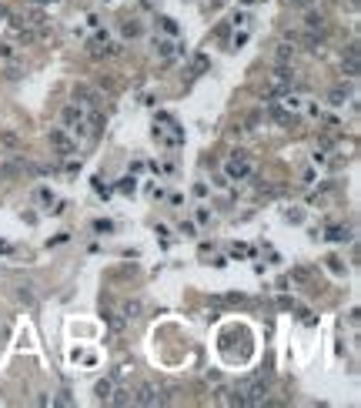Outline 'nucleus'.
Returning a JSON list of instances; mask_svg holds the SVG:
<instances>
[{"instance_id":"1","label":"nucleus","mask_w":361,"mask_h":408,"mask_svg":"<svg viewBox=\"0 0 361 408\" xmlns=\"http://www.w3.org/2000/svg\"><path fill=\"white\" fill-rule=\"evenodd\" d=\"M254 174V168H251V161L244 151H231V158H227L224 164V177L227 181H248V177Z\"/></svg>"},{"instance_id":"2","label":"nucleus","mask_w":361,"mask_h":408,"mask_svg":"<svg viewBox=\"0 0 361 408\" xmlns=\"http://www.w3.org/2000/svg\"><path fill=\"white\" fill-rule=\"evenodd\" d=\"M241 395H244V405H261V401H268V385L261 382V378L244 382L241 385Z\"/></svg>"},{"instance_id":"3","label":"nucleus","mask_w":361,"mask_h":408,"mask_svg":"<svg viewBox=\"0 0 361 408\" xmlns=\"http://www.w3.org/2000/svg\"><path fill=\"white\" fill-rule=\"evenodd\" d=\"M294 84V71L288 64H278V71L271 74V90H291Z\"/></svg>"},{"instance_id":"4","label":"nucleus","mask_w":361,"mask_h":408,"mask_svg":"<svg viewBox=\"0 0 361 408\" xmlns=\"http://www.w3.org/2000/svg\"><path fill=\"white\" fill-rule=\"evenodd\" d=\"M50 144L57 147V154H74V151H77V144L67 137L64 128H54V131H50Z\"/></svg>"},{"instance_id":"5","label":"nucleus","mask_w":361,"mask_h":408,"mask_svg":"<svg viewBox=\"0 0 361 408\" xmlns=\"http://www.w3.org/2000/svg\"><path fill=\"white\" fill-rule=\"evenodd\" d=\"M134 405H164V398H160V392L154 385H141L134 392Z\"/></svg>"},{"instance_id":"6","label":"nucleus","mask_w":361,"mask_h":408,"mask_svg":"<svg viewBox=\"0 0 361 408\" xmlns=\"http://www.w3.org/2000/svg\"><path fill=\"white\" fill-rule=\"evenodd\" d=\"M151 47H154V54H157L160 60H168V64H171V57H174V40H168V37H154V40H151Z\"/></svg>"},{"instance_id":"7","label":"nucleus","mask_w":361,"mask_h":408,"mask_svg":"<svg viewBox=\"0 0 361 408\" xmlns=\"http://www.w3.org/2000/svg\"><path fill=\"white\" fill-rule=\"evenodd\" d=\"M305 30H311V34H328V24H324V17L321 14H305Z\"/></svg>"},{"instance_id":"8","label":"nucleus","mask_w":361,"mask_h":408,"mask_svg":"<svg viewBox=\"0 0 361 408\" xmlns=\"http://www.w3.org/2000/svg\"><path fill=\"white\" fill-rule=\"evenodd\" d=\"M324 238H328L331 244H341V241H351V231H348L345 224H331V228H328V234H324Z\"/></svg>"},{"instance_id":"9","label":"nucleus","mask_w":361,"mask_h":408,"mask_svg":"<svg viewBox=\"0 0 361 408\" xmlns=\"http://www.w3.org/2000/svg\"><path fill=\"white\" fill-rule=\"evenodd\" d=\"M80 117H84V107H77V104H67L64 111H60V120H64V128H71V124H77Z\"/></svg>"},{"instance_id":"10","label":"nucleus","mask_w":361,"mask_h":408,"mask_svg":"<svg viewBox=\"0 0 361 408\" xmlns=\"http://www.w3.org/2000/svg\"><path fill=\"white\" fill-rule=\"evenodd\" d=\"M274 60H278V64H291V60H294V44H288V40H284V44H278V50H274Z\"/></svg>"},{"instance_id":"11","label":"nucleus","mask_w":361,"mask_h":408,"mask_svg":"<svg viewBox=\"0 0 361 408\" xmlns=\"http://www.w3.org/2000/svg\"><path fill=\"white\" fill-rule=\"evenodd\" d=\"M111 392H114L111 378H101V382L94 385V395H97V401H111Z\"/></svg>"},{"instance_id":"12","label":"nucleus","mask_w":361,"mask_h":408,"mask_svg":"<svg viewBox=\"0 0 361 408\" xmlns=\"http://www.w3.org/2000/svg\"><path fill=\"white\" fill-rule=\"evenodd\" d=\"M281 107H284L288 114H298V111H301L305 104H301V97H298V94H291V90H288V94L281 97Z\"/></svg>"},{"instance_id":"13","label":"nucleus","mask_w":361,"mask_h":408,"mask_svg":"<svg viewBox=\"0 0 361 408\" xmlns=\"http://www.w3.org/2000/svg\"><path fill=\"white\" fill-rule=\"evenodd\" d=\"M111 401H114V405H134V392L117 388V392H111Z\"/></svg>"},{"instance_id":"14","label":"nucleus","mask_w":361,"mask_h":408,"mask_svg":"<svg viewBox=\"0 0 361 408\" xmlns=\"http://www.w3.org/2000/svg\"><path fill=\"white\" fill-rule=\"evenodd\" d=\"M324 268H328L335 278H345V264L338 261V258H324Z\"/></svg>"},{"instance_id":"15","label":"nucleus","mask_w":361,"mask_h":408,"mask_svg":"<svg viewBox=\"0 0 361 408\" xmlns=\"http://www.w3.org/2000/svg\"><path fill=\"white\" fill-rule=\"evenodd\" d=\"M345 101H348V90H331V94H328L331 107H345Z\"/></svg>"},{"instance_id":"16","label":"nucleus","mask_w":361,"mask_h":408,"mask_svg":"<svg viewBox=\"0 0 361 408\" xmlns=\"http://www.w3.org/2000/svg\"><path fill=\"white\" fill-rule=\"evenodd\" d=\"M234 30H238V27H234ZM244 44H248V30L241 27V30H238V34H234V37H231V47H234V50H241V47H244Z\"/></svg>"},{"instance_id":"17","label":"nucleus","mask_w":361,"mask_h":408,"mask_svg":"<svg viewBox=\"0 0 361 408\" xmlns=\"http://www.w3.org/2000/svg\"><path fill=\"white\" fill-rule=\"evenodd\" d=\"M341 71H345L348 77H358V71H361V67H358V57H348L345 64H341Z\"/></svg>"},{"instance_id":"18","label":"nucleus","mask_w":361,"mask_h":408,"mask_svg":"<svg viewBox=\"0 0 361 408\" xmlns=\"http://www.w3.org/2000/svg\"><path fill=\"white\" fill-rule=\"evenodd\" d=\"M34 198H37L40 204H54V191H50V187H37V191H34Z\"/></svg>"},{"instance_id":"19","label":"nucleus","mask_w":361,"mask_h":408,"mask_svg":"<svg viewBox=\"0 0 361 408\" xmlns=\"http://www.w3.org/2000/svg\"><path fill=\"white\" fill-rule=\"evenodd\" d=\"M177 231L184 234V238H194V234H198V224H194V221H181V224H177Z\"/></svg>"},{"instance_id":"20","label":"nucleus","mask_w":361,"mask_h":408,"mask_svg":"<svg viewBox=\"0 0 361 408\" xmlns=\"http://www.w3.org/2000/svg\"><path fill=\"white\" fill-rule=\"evenodd\" d=\"M208 67H211V60H208L204 54H198V57H194V74H204Z\"/></svg>"},{"instance_id":"21","label":"nucleus","mask_w":361,"mask_h":408,"mask_svg":"<svg viewBox=\"0 0 361 408\" xmlns=\"http://www.w3.org/2000/svg\"><path fill=\"white\" fill-rule=\"evenodd\" d=\"M120 191H124V194H134L137 191V181H134V177H120Z\"/></svg>"},{"instance_id":"22","label":"nucleus","mask_w":361,"mask_h":408,"mask_svg":"<svg viewBox=\"0 0 361 408\" xmlns=\"http://www.w3.org/2000/svg\"><path fill=\"white\" fill-rule=\"evenodd\" d=\"M120 30H124V37H141V24H134V20H127Z\"/></svg>"},{"instance_id":"23","label":"nucleus","mask_w":361,"mask_h":408,"mask_svg":"<svg viewBox=\"0 0 361 408\" xmlns=\"http://www.w3.org/2000/svg\"><path fill=\"white\" fill-rule=\"evenodd\" d=\"M160 27H164V34H171V37H177V24L171 20V17H160Z\"/></svg>"},{"instance_id":"24","label":"nucleus","mask_w":361,"mask_h":408,"mask_svg":"<svg viewBox=\"0 0 361 408\" xmlns=\"http://www.w3.org/2000/svg\"><path fill=\"white\" fill-rule=\"evenodd\" d=\"M248 20H251V17L244 14V10H238V14L231 17V27H248Z\"/></svg>"},{"instance_id":"25","label":"nucleus","mask_w":361,"mask_h":408,"mask_svg":"<svg viewBox=\"0 0 361 408\" xmlns=\"http://www.w3.org/2000/svg\"><path fill=\"white\" fill-rule=\"evenodd\" d=\"M64 158H67L64 161V171H67V174H77V171H80V161H74L71 154H64Z\"/></svg>"},{"instance_id":"26","label":"nucleus","mask_w":361,"mask_h":408,"mask_svg":"<svg viewBox=\"0 0 361 408\" xmlns=\"http://www.w3.org/2000/svg\"><path fill=\"white\" fill-rule=\"evenodd\" d=\"M124 315H127V318H137V315H141V301H127L124 304Z\"/></svg>"},{"instance_id":"27","label":"nucleus","mask_w":361,"mask_h":408,"mask_svg":"<svg viewBox=\"0 0 361 408\" xmlns=\"http://www.w3.org/2000/svg\"><path fill=\"white\" fill-rule=\"evenodd\" d=\"M14 57H17V50L10 44H0V60H14Z\"/></svg>"},{"instance_id":"28","label":"nucleus","mask_w":361,"mask_h":408,"mask_svg":"<svg viewBox=\"0 0 361 408\" xmlns=\"http://www.w3.org/2000/svg\"><path fill=\"white\" fill-rule=\"evenodd\" d=\"M0 141H4L7 147H17V134H14V131H0Z\"/></svg>"},{"instance_id":"29","label":"nucleus","mask_w":361,"mask_h":408,"mask_svg":"<svg viewBox=\"0 0 361 408\" xmlns=\"http://www.w3.org/2000/svg\"><path fill=\"white\" fill-rule=\"evenodd\" d=\"M311 161H314V168H324V164H328V154H324V151H314Z\"/></svg>"},{"instance_id":"30","label":"nucleus","mask_w":361,"mask_h":408,"mask_svg":"<svg viewBox=\"0 0 361 408\" xmlns=\"http://www.w3.org/2000/svg\"><path fill=\"white\" fill-rule=\"evenodd\" d=\"M94 231H114V221H104V217H101V221H94Z\"/></svg>"},{"instance_id":"31","label":"nucleus","mask_w":361,"mask_h":408,"mask_svg":"<svg viewBox=\"0 0 361 408\" xmlns=\"http://www.w3.org/2000/svg\"><path fill=\"white\" fill-rule=\"evenodd\" d=\"M231 255H234V258H248V255H251V248H248V244H234V248H231Z\"/></svg>"},{"instance_id":"32","label":"nucleus","mask_w":361,"mask_h":408,"mask_svg":"<svg viewBox=\"0 0 361 408\" xmlns=\"http://www.w3.org/2000/svg\"><path fill=\"white\" fill-rule=\"evenodd\" d=\"M198 224H211V211L208 208H198Z\"/></svg>"},{"instance_id":"33","label":"nucleus","mask_w":361,"mask_h":408,"mask_svg":"<svg viewBox=\"0 0 361 408\" xmlns=\"http://www.w3.org/2000/svg\"><path fill=\"white\" fill-rule=\"evenodd\" d=\"M94 191H97V194H111V187H107L101 177H94Z\"/></svg>"},{"instance_id":"34","label":"nucleus","mask_w":361,"mask_h":408,"mask_svg":"<svg viewBox=\"0 0 361 408\" xmlns=\"http://www.w3.org/2000/svg\"><path fill=\"white\" fill-rule=\"evenodd\" d=\"M20 301H24V304H34V295H30V288H20Z\"/></svg>"},{"instance_id":"35","label":"nucleus","mask_w":361,"mask_h":408,"mask_svg":"<svg viewBox=\"0 0 361 408\" xmlns=\"http://www.w3.org/2000/svg\"><path fill=\"white\" fill-rule=\"evenodd\" d=\"M227 34H231V24H221V27H217V37H221V40H227Z\"/></svg>"},{"instance_id":"36","label":"nucleus","mask_w":361,"mask_h":408,"mask_svg":"<svg viewBox=\"0 0 361 408\" xmlns=\"http://www.w3.org/2000/svg\"><path fill=\"white\" fill-rule=\"evenodd\" d=\"M284 217H288V221H301L305 214H301V211H284Z\"/></svg>"},{"instance_id":"37","label":"nucleus","mask_w":361,"mask_h":408,"mask_svg":"<svg viewBox=\"0 0 361 408\" xmlns=\"http://www.w3.org/2000/svg\"><path fill=\"white\" fill-rule=\"evenodd\" d=\"M10 251H14V248H10L7 241H0V255H10Z\"/></svg>"},{"instance_id":"38","label":"nucleus","mask_w":361,"mask_h":408,"mask_svg":"<svg viewBox=\"0 0 361 408\" xmlns=\"http://www.w3.org/2000/svg\"><path fill=\"white\" fill-rule=\"evenodd\" d=\"M30 4H57V0H30Z\"/></svg>"}]
</instances>
